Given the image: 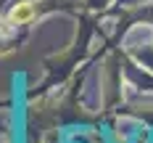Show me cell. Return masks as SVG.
Wrapping results in <instances>:
<instances>
[{
    "label": "cell",
    "mask_w": 153,
    "mask_h": 143,
    "mask_svg": "<svg viewBox=\"0 0 153 143\" xmlns=\"http://www.w3.org/2000/svg\"><path fill=\"white\" fill-rule=\"evenodd\" d=\"M32 16H34V5L32 3H16L8 13V21L11 24H27Z\"/></svg>",
    "instance_id": "cell-1"
}]
</instances>
